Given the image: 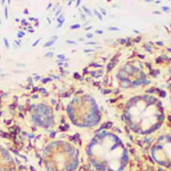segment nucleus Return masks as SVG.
Returning <instances> with one entry per match:
<instances>
[{"mask_svg":"<svg viewBox=\"0 0 171 171\" xmlns=\"http://www.w3.org/2000/svg\"><path fill=\"white\" fill-rule=\"evenodd\" d=\"M123 114L127 123L139 133H151L158 130L166 118L162 102L147 94L136 95L128 99Z\"/></svg>","mask_w":171,"mask_h":171,"instance_id":"nucleus-1","label":"nucleus"},{"mask_svg":"<svg viewBox=\"0 0 171 171\" xmlns=\"http://www.w3.org/2000/svg\"><path fill=\"white\" fill-rule=\"evenodd\" d=\"M90 154L99 163H105L108 171H121L126 158V150L118 137L112 133H103L96 137L90 145Z\"/></svg>","mask_w":171,"mask_h":171,"instance_id":"nucleus-2","label":"nucleus"},{"mask_svg":"<svg viewBox=\"0 0 171 171\" xmlns=\"http://www.w3.org/2000/svg\"><path fill=\"white\" fill-rule=\"evenodd\" d=\"M67 114L72 122L79 126H94L102 116L96 100L89 95L73 98L67 106Z\"/></svg>","mask_w":171,"mask_h":171,"instance_id":"nucleus-3","label":"nucleus"},{"mask_svg":"<svg viewBox=\"0 0 171 171\" xmlns=\"http://www.w3.org/2000/svg\"><path fill=\"white\" fill-rule=\"evenodd\" d=\"M116 79L120 86L124 88H135L147 82L145 71L137 64L128 63L122 65L116 73Z\"/></svg>","mask_w":171,"mask_h":171,"instance_id":"nucleus-4","label":"nucleus"},{"mask_svg":"<svg viewBox=\"0 0 171 171\" xmlns=\"http://www.w3.org/2000/svg\"><path fill=\"white\" fill-rule=\"evenodd\" d=\"M152 156L158 164H171V137L166 138L154 146L152 150Z\"/></svg>","mask_w":171,"mask_h":171,"instance_id":"nucleus-5","label":"nucleus"},{"mask_svg":"<svg viewBox=\"0 0 171 171\" xmlns=\"http://www.w3.org/2000/svg\"><path fill=\"white\" fill-rule=\"evenodd\" d=\"M32 119L37 124L47 127L53 122V110L45 103H39L33 108Z\"/></svg>","mask_w":171,"mask_h":171,"instance_id":"nucleus-6","label":"nucleus"},{"mask_svg":"<svg viewBox=\"0 0 171 171\" xmlns=\"http://www.w3.org/2000/svg\"><path fill=\"white\" fill-rule=\"evenodd\" d=\"M56 40H57V37H53V39H51V40H49V41H47V42L45 43V45H43V47H46V48H48V47H50L51 45H54V43H55V41Z\"/></svg>","mask_w":171,"mask_h":171,"instance_id":"nucleus-7","label":"nucleus"},{"mask_svg":"<svg viewBox=\"0 0 171 171\" xmlns=\"http://www.w3.org/2000/svg\"><path fill=\"white\" fill-rule=\"evenodd\" d=\"M57 22H58V27H60L62 24H63V22H64V14H62L60 16L57 17Z\"/></svg>","mask_w":171,"mask_h":171,"instance_id":"nucleus-8","label":"nucleus"},{"mask_svg":"<svg viewBox=\"0 0 171 171\" xmlns=\"http://www.w3.org/2000/svg\"><path fill=\"white\" fill-rule=\"evenodd\" d=\"M57 58H58V60H66V57H65L64 55H62V54H60V55L57 56Z\"/></svg>","mask_w":171,"mask_h":171,"instance_id":"nucleus-9","label":"nucleus"},{"mask_svg":"<svg viewBox=\"0 0 171 171\" xmlns=\"http://www.w3.org/2000/svg\"><path fill=\"white\" fill-rule=\"evenodd\" d=\"M23 35H24V32H22V31H20V32L17 33V37H18V38H22Z\"/></svg>","mask_w":171,"mask_h":171,"instance_id":"nucleus-10","label":"nucleus"},{"mask_svg":"<svg viewBox=\"0 0 171 171\" xmlns=\"http://www.w3.org/2000/svg\"><path fill=\"white\" fill-rule=\"evenodd\" d=\"M5 16H6V18H8V10H7V7H5Z\"/></svg>","mask_w":171,"mask_h":171,"instance_id":"nucleus-11","label":"nucleus"},{"mask_svg":"<svg viewBox=\"0 0 171 171\" xmlns=\"http://www.w3.org/2000/svg\"><path fill=\"white\" fill-rule=\"evenodd\" d=\"M4 42H5V45H6V48H9L8 41H7V39H6V38H5V39H4Z\"/></svg>","mask_w":171,"mask_h":171,"instance_id":"nucleus-12","label":"nucleus"},{"mask_svg":"<svg viewBox=\"0 0 171 171\" xmlns=\"http://www.w3.org/2000/svg\"><path fill=\"white\" fill-rule=\"evenodd\" d=\"M53 55H54V53H47V54H46L45 56H46V57H51Z\"/></svg>","mask_w":171,"mask_h":171,"instance_id":"nucleus-13","label":"nucleus"},{"mask_svg":"<svg viewBox=\"0 0 171 171\" xmlns=\"http://www.w3.org/2000/svg\"><path fill=\"white\" fill-rule=\"evenodd\" d=\"M79 24H74V25H71V29H77V27H79Z\"/></svg>","mask_w":171,"mask_h":171,"instance_id":"nucleus-14","label":"nucleus"},{"mask_svg":"<svg viewBox=\"0 0 171 171\" xmlns=\"http://www.w3.org/2000/svg\"><path fill=\"white\" fill-rule=\"evenodd\" d=\"M170 102H171V89H170Z\"/></svg>","mask_w":171,"mask_h":171,"instance_id":"nucleus-15","label":"nucleus"}]
</instances>
